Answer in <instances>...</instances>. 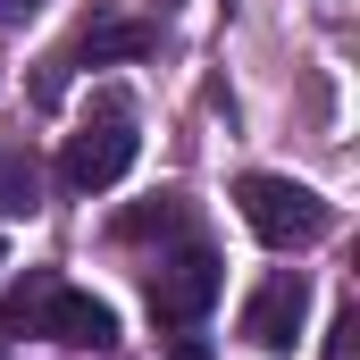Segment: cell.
<instances>
[{
	"mask_svg": "<svg viewBox=\"0 0 360 360\" xmlns=\"http://www.w3.org/2000/svg\"><path fill=\"white\" fill-rule=\"evenodd\" d=\"M134 151H143L134 117H126V109H101V117H84V126L68 134V151H59V184H68V193H109V184L134 168Z\"/></svg>",
	"mask_w": 360,
	"mask_h": 360,
	"instance_id": "7a4b0ae2",
	"label": "cell"
},
{
	"mask_svg": "<svg viewBox=\"0 0 360 360\" xmlns=\"http://www.w3.org/2000/svg\"><path fill=\"white\" fill-rule=\"evenodd\" d=\"M302 319H310V276H302V269H276L269 285L243 302V344H252V352H293Z\"/></svg>",
	"mask_w": 360,
	"mask_h": 360,
	"instance_id": "277c9868",
	"label": "cell"
},
{
	"mask_svg": "<svg viewBox=\"0 0 360 360\" xmlns=\"http://www.w3.org/2000/svg\"><path fill=\"white\" fill-rule=\"evenodd\" d=\"M193 226V201L184 193H151V201H134L126 218H117V235L126 243H151V235H184Z\"/></svg>",
	"mask_w": 360,
	"mask_h": 360,
	"instance_id": "9c48e42d",
	"label": "cell"
},
{
	"mask_svg": "<svg viewBox=\"0 0 360 360\" xmlns=\"http://www.w3.org/2000/svg\"><path fill=\"white\" fill-rule=\"evenodd\" d=\"M34 335H42V344H68V352H109V344H117V310H109L101 293H76V285H59Z\"/></svg>",
	"mask_w": 360,
	"mask_h": 360,
	"instance_id": "8992f818",
	"label": "cell"
},
{
	"mask_svg": "<svg viewBox=\"0 0 360 360\" xmlns=\"http://www.w3.org/2000/svg\"><path fill=\"white\" fill-rule=\"evenodd\" d=\"M51 293H59V276H51V269H25L8 293H0V335H34L42 310H51Z\"/></svg>",
	"mask_w": 360,
	"mask_h": 360,
	"instance_id": "52a82bcc",
	"label": "cell"
},
{
	"mask_svg": "<svg viewBox=\"0 0 360 360\" xmlns=\"http://www.w3.org/2000/svg\"><path fill=\"white\" fill-rule=\"evenodd\" d=\"M34 8H42V0H0V25H25Z\"/></svg>",
	"mask_w": 360,
	"mask_h": 360,
	"instance_id": "8fae6325",
	"label": "cell"
},
{
	"mask_svg": "<svg viewBox=\"0 0 360 360\" xmlns=\"http://www.w3.org/2000/svg\"><path fill=\"white\" fill-rule=\"evenodd\" d=\"M151 42H160V34H151L143 17H117V8H109V17H84V25H76V42H68V51L51 59L42 92H59V76H68V68H109V59H143Z\"/></svg>",
	"mask_w": 360,
	"mask_h": 360,
	"instance_id": "5b68a950",
	"label": "cell"
},
{
	"mask_svg": "<svg viewBox=\"0 0 360 360\" xmlns=\"http://www.w3.org/2000/svg\"><path fill=\"white\" fill-rule=\"evenodd\" d=\"M352 335H360V310H344L335 335H327V360H352Z\"/></svg>",
	"mask_w": 360,
	"mask_h": 360,
	"instance_id": "30bf717a",
	"label": "cell"
},
{
	"mask_svg": "<svg viewBox=\"0 0 360 360\" xmlns=\"http://www.w3.org/2000/svg\"><path fill=\"white\" fill-rule=\"evenodd\" d=\"M0 352H8V335H0Z\"/></svg>",
	"mask_w": 360,
	"mask_h": 360,
	"instance_id": "7c38bea8",
	"label": "cell"
},
{
	"mask_svg": "<svg viewBox=\"0 0 360 360\" xmlns=\"http://www.w3.org/2000/svg\"><path fill=\"white\" fill-rule=\"evenodd\" d=\"M42 210V168L25 143H0V218H34Z\"/></svg>",
	"mask_w": 360,
	"mask_h": 360,
	"instance_id": "ba28073f",
	"label": "cell"
},
{
	"mask_svg": "<svg viewBox=\"0 0 360 360\" xmlns=\"http://www.w3.org/2000/svg\"><path fill=\"white\" fill-rule=\"evenodd\" d=\"M235 210H243V226L269 252H302V243L327 235V201L310 184H293V176H243L235 184Z\"/></svg>",
	"mask_w": 360,
	"mask_h": 360,
	"instance_id": "6da1fadb",
	"label": "cell"
},
{
	"mask_svg": "<svg viewBox=\"0 0 360 360\" xmlns=\"http://www.w3.org/2000/svg\"><path fill=\"white\" fill-rule=\"evenodd\" d=\"M218 285H226V269H218V252H210V243L168 252V260L151 269V327H193V319L218 302Z\"/></svg>",
	"mask_w": 360,
	"mask_h": 360,
	"instance_id": "3957f363",
	"label": "cell"
}]
</instances>
